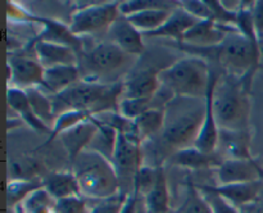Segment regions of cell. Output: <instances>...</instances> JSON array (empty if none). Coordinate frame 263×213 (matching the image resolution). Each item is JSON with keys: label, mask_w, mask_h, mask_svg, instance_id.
I'll use <instances>...</instances> for the list:
<instances>
[{"label": "cell", "mask_w": 263, "mask_h": 213, "mask_svg": "<svg viewBox=\"0 0 263 213\" xmlns=\"http://www.w3.org/2000/svg\"><path fill=\"white\" fill-rule=\"evenodd\" d=\"M144 198V204L149 213H170V190L164 168L158 167V176L154 186Z\"/></svg>", "instance_id": "484cf974"}, {"label": "cell", "mask_w": 263, "mask_h": 213, "mask_svg": "<svg viewBox=\"0 0 263 213\" xmlns=\"http://www.w3.org/2000/svg\"><path fill=\"white\" fill-rule=\"evenodd\" d=\"M205 98L175 96L164 108V125L156 154H174L194 146L205 117Z\"/></svg>", "instance_id": "6da1fadb"}, {"label": "cell", "mask_w": 263, "mask_h": 213, "mask_svg": "<svg viewBox=\"0 0 263 213\" xmlns=\"http://www.w3.org/2000/svg\"><path fill=\"white\" fill-rule=\"evenodd\" d=\"M8 69L10 71L9 80L13 87L21 90L41 87L45 68L36 58L22 54H10L8 58Z\"/></svg>", "instance_id": "30bf717a"}, {"label": "cell", "mask_w": 263, "mask_h": 213, "mask_svg": "<svg viewBox=\"0 0 263 213\" xmlns=\"http://www.w3.org/2000/svg\"><path fill=\"white\" fill-rule=\"evenodd\" d=\"M139 197L140 195L138 194L136 191H133L127 198H126L125 203L122 205V209H121L120 213H138L139 209Z\"/></svg>", "instance_id": "ee69618b"}, {"label": "cell", "mask_w": 263, "mask_h": 213, "mask_svg": "<svg viewBox=\"0 0 263 213\" xmlns=\"http://www.w3.org/2000/svg\"><path fill=\"white\" fill-rule=\"evenodd\" d=\"M176 46L190 55L215 59L226 73L246 80L249 85L261 58L258 44L252 43L239 31L228 33L222 43L211 48H193L182 43H176Z\"/></svg>", "instance_id": "7a4b0ae2"}, {"label": "cell", "mask_w": 263, "mask_h": 213, "mask_svg": "<svg viewBox=\"0 0 263 213\" xmlns=\"http://www.w3.org/2000/svg\"><path fill=\"white\" fill-rule=\"evenodd\" d=\"M225 159L218 151L215 153H203L195 146L181 149L171 156V163L175 166L185 167L190 169H208L217 168Z\"/></svg>", "instance_id": "603a6c76"}, {"label": "cell", "mask_w": 263, "mask_h": 213, "mask_svg": "<svg viewBox=\"0 0 263 213\" xmlns=\"http://www.w3.org/2000/svg\"><path fill=\"white\" fill-rule=\"evenodd\" d=\"M138 138L141 143L154 140L162 133L164 125V109H149L134 121Z\"/></svg>", "instance_id": "4316f807"}, {"label": "cell", "mask_w": 263, "mask_h": 213, "mask_svg": "<svg viewBox=\"0 0 263 213\" xmlns=\"http://www.w3.org/2000/svg\"><path fill=\"white\" fill-rule=\"evenodd\" d=\"M92 117L91 113L85 112V110H67L57 115L53 126H51V132L49 135L46 144L53 141L55 138H59L63 132H66L69 128L80 125V123L89 121Z\"/></svg>", "instance_id": "1f68e13d"}, {"label": "cell", "mask_w": 263, "mask_h": 213, "mask_svg": "<svg viewBox=\"0 0 263 213\" xmlns=\"http://www.w3.org/2000/svg\"><path fill=\"white\" fill-rule=\"evenodd\" d=\"M140 139L131 133L118 132L112 163L120 180L121 194L130 195L134 191V181L143 166V148Z\"/></svg>", "instance_id": "ba28073f"}, {"label": "cell", "mask_w": 263, "mask_h": 213, "mask_svg": "<svg viewBox=\"0 0 263 213\" xmlns=\"http://www.w3.org/2000/svg\"><path fill=\"white\" fill-rule=\"evenodd\" d=\"M33 53L44 68L57 66H79V55L73 48L50 41L32 40Z\"/></svg>", "instance_id": "2e32d148"}, {"label": "cell", "mask_w": 263, "mask_h": 213, "mask_svg": "<svg viewBox=\"0 0 263 213\" xmlns=\"http://www.w3.org/2000/svg\"><path fill=\"white\" fill-rule=\"evenodd\" d=\"M44 187L43 181L35 180H10L7 184L8 204L10 207L20 205L31 192Z\"/></svg>", "instance_id": "d6a6232c"}, {"label": "cell", "mask_w": 263, "mask_h": 213, "mask_svg": "<svg viewBox=\"0 0 263 213\" xmlns=\"http://www.w3.org/2000/svg\"><path fill=\"white\" fill-rule=\"evenodd\" d=\"M43 184L55 200L81 195L79 180L73 172H51L43 180Z\"/></svg>", "instance_id": "d4e9b609"}, {"label": "cell", "mask_w": 263, "mask_h": 213, "mask_svg": "<svg viewBox=\"0 0 263 213\" xmlns=\"http://www.w3.org/2000/svg\"><path fill=\"white\" fill-rule=\"evenodd\" d=\"M153 98H139V99L121 98L118 103V112L127 120L135 121L146 110L157 109Z\"/></svg>", "instance_id": "836d02e7"}, {"label": "cell", "mask_w": 263, "mask_h": 213, "mask_svg": "<svg viewBox=\"0 0 263 213\" xmlns=\"http://www.w3.org/2000/svg\"><path fill=\"white\" fill-rule=\"evenodd\" d=\"M170 213H172V212H170ZM175 213H179V210H177V212H175Z\"/></svg>", "instance_id": "bcb514c9"}, {"label": "cell", "mask_w": 263, "mask_h": 213, "mask_svg": "<svg viewBox=\"0 0 263 213\" xmlns=\"http://www.w3.org/2000/svg\"><path fill=\"white\" fill-rule=\"evenodd\" d=\"M198 189L204 195L205 200H207L211 209H212V213H240L239 208H236L230 202L223 199L217 192L211 191V190L205 189L204 186H198Z\"/></svg>", "instance_id": "f35d334b"}, {"label": "cell", "mask_w": 263, "mask_h": 213, "mask_svg": "<svg viewBox=\"0 0 263 213\" xmlns=\"http://www.w3.org/2000/svg\"><path fill=\"white\" fill-rule=\"evenodd\" d=\"M81 195L86 199L104 200L121 194L115 166L102 154L86 149L73 162Z\"/></svg>", "instance_id": "5b68a950"}, {"label": "cell", "mask_w": 263, "mask_h": 213, "mask_svg": "<svg viewBox=\"0 0 263 213\" xmlns=\"http://www.w3.org/2000/svg\"><path fill=\"white\" fill-rule=\"evenodd\" d=\"M252 15H253L254 28L258 38L263 37V0L254 2L253 9H252Z\"/></svg>", "instance_id": "7bdbcfd3"}, {"label": "cell", "mask_w": 263, "mask_h": 213, "mask_svg": "<svg viewBox=\"0 0 263 213\" xmlns=\"http://www.w3.org/2000/svg\"><path fill=\"white\" fill-rule=\"evenodd\" d=\"M121 15L120 2L99 3V4L86 5L80 8L72 14L71 28L76 36L94 35L102 31L109 30L116 20Z\"/></svg>", "instance_id": "9c48e42d"}, {"label": "cell", "mask_w": 263, "mask_h": 213, "mask_svg": "<svg viewBox=\"0 0 263 213\" xmlns=\"http://www.w3.org/2000/svg\"><path fill=\"white\" fill-rule=\"evenodd\" d=\"M236 31L238 28L234 25H223L215 21H199L185 33L181 43L193 48H211L222 43L228 33Z\"/></svg>", "instance_id": "8fae6325"}, {"label": "cell", "mask_w": 263, "mask_h": 213, "mask_svg": "<svg viewBox=\"0 0 263 213\" xmlns=\"http://www.w3.org/2000/svg\"><path fill=\"white\" fill-rule=\"evenodd\" d=\"M133 55L125 53L112 41H103L92 46L89 51H85L82 55V67H79L80 72H86L89 76L84 80L100 82V77L115 76L127 68L133 62ZM138 58V56H135Z\"/></svg>", "instance_id": "52a82bcc"}, {"label": "cell", "mask_w": 263, "mask_h": 213, "mask_svg": "<svg viewBox=\"0 0 263 213\" xmlns=\"http://www.w3.org/2000/svg\"><path fill=\"white\" fill-rule=\"evenodd\" d=\"M171 13L172 10L167 9H149L133 13V14L126 15V17L144 35V33L153 32V31H157L159 27H162L164 22L168 20Z\"/></svg>", "instance_id": "83f0119b"}, {"label": "cell", "mask_w": 263, "mask_h": 213, "mask_svg": "<svg viewBox=\"0 0 263 213\" xmlns=\"http://www.w3.org/2000/svg\"><path fill=\"white\" fill-rule=\"evenodd\" d=\"M126 198V195L118 194L109 199L97 200V204L90 208L89 213H120Z\"/></svg>", "instance_id": "b9f144b4"}, {"label": "cell", "mask_w": 263, "mask_h": 213, "mask_svg": "<svg viewBox=\"0 0 263 213\" xmlns=\"http://www.w3.org/2000/svg\"><path fill=\"white\" fill-rule=\"evenodd\" d=\"M249 209H251V213H263V197L249 205Z\"/></svg>", "instance_id": "f6af8a7d"}, {"label": "cell", "mask_w": 263, "mask_h": 213, "mask_svg": "<svg viewBox=\"0 0 263 213\" xmlns=\"http://www.w3.org/2000/svg\"><path fill=\"white\" fill-rule=\"evenodd\" d=\"M218 185L263 181V169L254 159H225L217 167Z\"/></svg>", "instance_id": "7c38bea8"}, {"label": "cell", "mask_w": 263, "mask_h": 213, "mask_svg": "<svg viewBox=\"0 0 263 213\" xmlns=\"http://www.w3.org/2000/svg\"><path fill=\"white\" fill-rule=\"evenodd\" d=\"M98 131V123L94 117L90 118L89 121L80 123L74 127L69 128L66 132L59 136L62 145L66 149L69 159L72 162L80 156L84 150L89 148L92 138Z\"/></svg>", "instance_id": "ac0fdd59"}, {"label": "cell", "mask_w": 263, "mask_h": 213, "mask_svg": "<svg viewBox=\"0 0 263 213\" xmlns=\"http://www.w3.org/2000/svg\"><path fill=\"white\" fill-rule=\"evenodd\" d=\"M157 176H158V167L143 164L136 173L135 181H134V191L145 197L156 184Z\"/></svg>", "instance_id": "8d00e7d4"}, {"label": "cell", "mask_w": 263, "mask_h": 213, "mask_svg": "<svg viewBox=\"0 0 263 213\" xmlns=\"http://www.w3.org/2000/svg\"><path fill=\"white\" fill-rule=\"evenodd\" d=\"M57 200L46 191L45 187L31 192L20 204L23 213H54Z\"/></svg>", "instance_id": "4dcf8cb0"}, {"label": "cell", "mask_w": 263, "mask_h": 213, "mask_svg": "<svg viewBox=\"0 0 263 213\" xmlns=\"http://www.w3.org/2000/svg\"><path fill=\"white\" fill-rule=\"evenodd\" d=\"M26 92H27L28 95V100H30V104L33 113H35L44 123H46L48 126L49 123H51V126H53L54 121H55L57 118L55 113H54L53 99L49 98L46 94H44L40 90V87L28 89L26 90ZM49 127H50V126H49Z\"/></svg>", "instance_id": "f546056e"}, {"label": "cell", "mask_w": 263, "mask_h": 213, "mask_svg": "<svg viewBox=\"0 0 263 213\" xmlns=\"http://www.w3.org/2000/svg\"><path fill=\"white\" fill-rule=\"evenodd\" d=\"M180 5L199 21H215L213 12L207 0H185Z\"/></svg>", "instance_id": "60d3db41"}, {"label": "cell", "mask_w": 263, "mask_h": 213, "mask_svg": "<svg viewBox=\"0 0 263 213\" xmlns=\"http://www.w3.org/2000/svg\"><path fill=\"white\" fill-rule=\"evenodd\" d=\"M166 69V68H164ZM162 68L146 67L133 71L131 76L123 82L122 98L139 99V98H153L161 87L159 73Z\"/></svg>", "instance_id": "9a60e30c"}, {"label": "cell", "mask_w": 263, "mask_h": 213, "mask_svg": "<svg viewBox=\"0 0 263 213\" xmlns=\"http://www.w3.org/2000/svg\"><path fill=\"white\" fill-rule=\"evenodd\" d=\"M220 74L212 72V79H211L210 87H208L207 95H205V117L203 122L202 130L195 140L194 146L199 149L203 153H215L217 151L218 138H220V128H218L217 121H216L215 109H213V92H215V86L217 84V80Z\"/></svg>", "instance_id": "4fadbf2b"}, {"label": "cell", "mask_w": 263, "mask_h": 213, "mask_svg": "<svg viewBox=\"0 0 263 213\" xmlns=\"http://www.w3.org/2000/svg\"><path fill=\"white\" fill-rule=\"evenodd\" d=\"M213 69L200 56H187L170 64L159 73L161 86L174 96L205 98Z\"/></svg>", "instance_id": "8992f818"}, {"label": "cell", "mask_w": 263, "mask_h": 213, "mask_svg": "<svg viewBox=\"0 0 263 213\" xmlns=\"http://www.w3.org/2000/svg\"><path fill=\"white\" fill-rule=\"evenodd\" d=\"M87 199L82 195L63 198L55 202V213H89Z\"/></svg>", "instance_id": "74e56055"}, {"label": "cell", "mask_w": 263, "mask_h": 213, "mask_svg": "<svg viewBox=\"0 0 263 213\" xmlns=\"http://www.w3.org/2000/svg\"><path fill=\"white\" fill-rule=\"evenodd\" d=\"M143 36V33L127 20V17L122 14L108 30L109 41L133 56H140L145 50Z\"/></svg>", "instance_id": "5bb4252c"}, {"label": "cell", "mask_w": 263, "mask_h": 213, "mask_svg": "<svg viewBox=\"0 0 263 213\" xmlns=\"http://www.w3.org/2000/svg\"><path fill=\"white\" fill-rule=\"evenodd\" d=\"M179 213H212V209L205 200L204 195L198 189V186H195L190 181L187 184L186 199Z\"/></svg>", "instance_id": "e575fe53"}, {"label": "cell", "mask_w": 263, "mask_h": 213, "mask_svg": "<svg viewBox=\"0 0 263 213\" xmlns=\"http://www.w3.org/2000/svg\"><path fill=\"white\" fill-rule=\"evenodd\" d=\"M12 180H33L39 172L37 162L31 158H23L12 163Z\"/></svg>", "instance_id": "ab89813d"}, {"label": "cell", "mask_w": 263, "mask_h": 213, "mask_svg": "<svg viewBox=\"0 0 263 213\" xmlns=\"http://www.w3.org/2000/svg\"><path fill=\"white\" fill-rule=\"evenodd\" d=\"M199 22L198 18L194 15L190 14L189 12L184 9L181 5L175 8L172 13L170 14L168 20L164 22L162 27H159L157 31L153 32L144 33L146 37H164V38H171L175 40L176 43H181L184 38L185 33L190 30L194 25Z\"/></svg>", "instance_id": "d6986e66"}, {"label": "cell", "mask_w": 263, "mask_h": 213, "mask_svg": "<svg viewBox=\"0 0 263 213\" xmlns=\"http://www.w3.org/2000/svg\"><path fill=\"white\" fill-rule=\"evenodd\" d=\"M249 87L243 79L223 74L218 77L213 92V109L220 130L248 131Z\"/></svg>", "instance_id": "277c9868"}, {"label": "cell", "mask_w": 263, "mask_h": 213, "mask_svg": "<svg viewBox=\"0 0 263 213\" xmlns=\"http://www.w3.org/2000/svg\"><path fill=\"white\" fill-rule=\"evenodd\" d=\"M205 189L218 195L235 205L236 208L249 207L251 204L261 199L263 191V181L244 182V184H229V185H217V186H204Z\"/></svg>", "instance_id": "e0dca14e"}, {"label": "cell", "mask_w": 263, "mask_h": 213, "mask_svg": "<svg viewBox=\"0 0 263 213\" xmlns=\"http://www.w3.org/2000/svg\"><path fill=\"white\" fill-rule=\"evenodd\" d=\"M80 73L81 72L79 66H57L45 68L41 89H45L55 96L80 81Z\"/></svg>", "instance_id": "cb8c5ba5"}, {"label": "cell", "mask_w": 263, "mask_h": 213, "mask_svg": "<svg viewBox=\"0 0 263 213\" xmlns=\"http://www.w3.org/2000/svg\"><path fill=\"white\" fill-rule=\"evenodd\" d=\"M92 117H94V115H92ZM95 121H97L98 123V131L94 135V138H92L91 143H90L87 149L102 154L103 157H105V158L109 159V161L112 162L113 154H115L116 149V143H117L118 132L115 128L110 127V126L99 122L97 118H95Z\"/></svg>", "instance_id": "f1b7e54d"}, {"label": "cell", "mask_w": 263, "mask_h": 213, "mask_svg": "<svg viewBox=\"0 0 263 213\" xmlns=\"http://www.w3.org/2000/svg\"><path fill=\"white\" fill-rule=\"evenodd\" d=\"M123 82H97L80 80L61 94L51 96L55 117L67 110H85L92 115L104 112H117Z\"/></svg>", "instance_id": "3957f363"}, {"label": "cell", "mask_w": 263, "mask_h": 213, "mask_svg": "<svg viewBox=\"0 0 263 213\" xmlns=\"http://www.w3.org/2000/svg\"><path fill=\"white\" fill-rule=\"evenodd\" d=\"M249 143L248 131L220 130L217 151L223 159H253Z\"/></svg>", "instance_id": "44dd1931"}, {"label": "cell", "mask_w": 263, "mask_h": 213, "mask_svg": "<svg viewBox=\"0 0 263 213\" xmlns=\"http://www.w3.org/2000/svg\"><path fill=\"white\" fill-rule=\"evenodd\" d=\"M7 102L9 107L20 115L21 120L27 123L32 130L50 135L51 128L33 113L30 100H28V95L25 90L17 89V87L13 86L9 87L7 91Z\"/></svg>", "instance_id": "7402d4cb"}, {"label": "cell", "mask_w": 263, "mask_h": 213, "mask_svg": "<svg viewBox=\"0 0 263 213\" xmlns=\"http://www.w3.org/2000/svg\"><path fill=\"white\" fill-rule=\"evenodd\" d=\"M54 213H55V212H54Z\"/></svg>", "instance_id": "7dc6e473"}, {"label": "cell", "mask_w": 263, "mask_h": 213, "mask_svg": "<svg viewBox=\"0 0 263 213\" xmlns=\"http://www.w3.org/2000/svg\"><path fill=\"white\" fill-rule=\"evenodd\" d=\"M174 2H163V0H131V2L120 3V12L122 15H130L136 12H143L149 9H167L174 10ZM179 7V5H177Z\"/></svg>", "instance_id": "d590c367"}, {"label": "cell", "mask_w": 263, "mask_h": 213, "mask_svg": "<svg viewBox=\"0 0 263 213\" xmlns=\"http://www.w3.org/2000/svg\"><path fill=\"white\" fill-rule=\"evenodd\" d=\"M31 22H39L44 26V30L33 40L50 41V43L71 46V48H73L77 51V54L82 51L84 41H82L81 37L72 33L69 26L67 27L66 25L58 22V21L46 20V18L35 17V15L31 17Z\"/></svg>", "instance_id": "ffe728a7"}]
</instances>
